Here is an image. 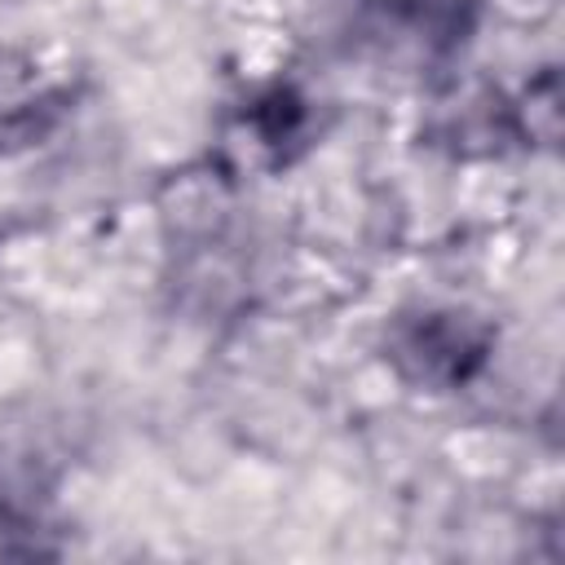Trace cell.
<instances>
[{
    "label": "cell",
    "instance_id": "1",
    "mask_svg": "<svg viewBox=\"0 0 565 565\" xmlns=\"http://www.w3.org/2000/svg\"><path fill=\"white\" fill-rule=\"evenodd\" d=\"M477 0H353L344 18V44L353 57L415 75L446 79L459 71L463 49L477 35Z\"/></svg>",
    "mask_w": 565,
    "mask_h": 565
},
{
    "label": "cell",
    "instance_id": "2",
    "mask_svg": "<svg viewBox=\"0 0 565 565\" xmlns=\"http://www.w3.org/2000/svg\"><path fill=\"white\" fill-rule=\"evenodd\" d=\"M499 349V327L472 305H411L384 322L380 358L415 393H463L472 388Z\"/></svg>",
    "mask_w": 565,
    "mask_h": 565
},
{
    "label": "cell",
    "instance_id": "3",
    "mask_svg": "<svg viewBox=\"0 0 565 565\" xmlns=\"http://www.w3.org/2000/svg\"><path fill=\"white\" fill-rule=\"evenodd\" d=\"M318 106L322 102L287 75L252 84L225 115V159L247 172H287L322 137Z\"/></svg>",
    "mask_w": 565,
    "mask_h": 565
},
{
    "label": "cell",
    "instance_id": "4",
    "mask_svg": "<svg viewBox=\"0 0 565 565\" xmlns=\"http://www.w3.org/2000/svg\"><path fill=\"white\" fill-rule=\"evenodd\" d=\"M424 137L455 159H499L525 146L516 97L503 93L499 84L459 79L455 71L433 84V110L424 119Z\"/></svg>",
    "mask_w": 565,
    "mask_h": 565
},
{
    "label": "cell",
    "instance_id": "5",
    "mask_svg": "<svg viewBox=\"0 0 565 565\" xmlns=\"http://www.w3.org/2000/svg\"><path fill=\"white\" fill-rule=\"evenodd\" d=\"M75 110L71 79L26 49H0V159L26 154L62 132Z\"/></svg>",
    "mask_w": 565,
    "mask_h": 565
},
{
    "label": "cell",
    "instance_id": "6",
    "mask_svg": "<svg viewBox=\"0 0 565 565\" xmlns=\"http://www.w3.org/2000/svg\"><path fill=\"white\" fill-rule=\"evenodd\" d=\"M53 481L35 459H0V561L57 556Z\"/></svg>",
    "mask_w": 565,
    "mask_h": 565
},
{
    "label": "cell",
    "instance_id": "7",
    "mask_svg": "<svg viewBox=\"0 0 565 565\" xmlns=\"http://www.w3.org/2000/svg\"><path fill=\"white\" fill-rule=\"evenodd\" d=\"M516 119H521V137L525 146H556L561 137V79L556 66H543L539 75H530V84L516 93Z\"/></svg>",
    "mask_w": 565,
    "mask_h": 565
}]
</instances>
